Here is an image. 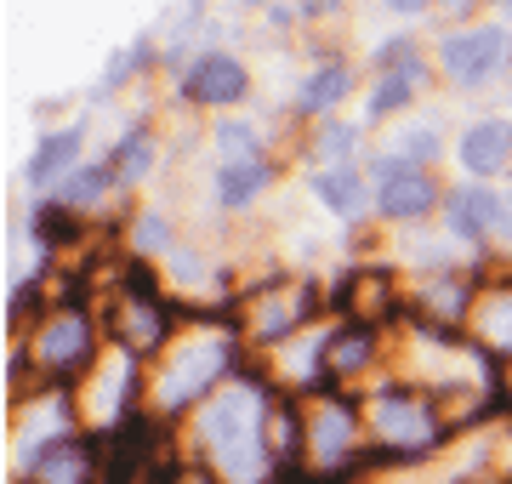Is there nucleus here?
I'll return each instance as SVG.
<instances>
[{
  "label": "nucleus",
  "instance_id": "f257e3e1",
  "mask_svg": "<svg viewBox=\"0 0 512 484\" xmlns=\"http://www.w3.org/2000/svg\"><path fill=\"white\" fill-rule=\"evenodd\" d=\"M205 439L222 456V467L234 473V484H256L262 473V439H256V393L239 388L222 405L205 410Z\"/></svg>",
  "mask_w": 512,
  "mask_h": 484
},
{
  "label": "nucleus",
  "instance_id": "f03ea898",
  "mask_svg": "<svg viewBox=\"0 0 512 484\" xmlns=\"http://www.w3.org/2000/svg\"><path fill=\"white\" fill-rule=\"evenodd\" d=\"M512 52V35L507 29H467V35H450L444 40V69L461 80V86H478L490 80Z\"/></svg>",
  "mask_w": 512,
  "mask_h": 484
},
{
  "label": "nucleus",
  "instance_id": "7ed1b4c3",
  "mask_svg": "<svg viewBox=\"0 0 512 484\" xmlns=\"http://www.w3.org/2000/svg\"><path fill=\"white\" fill-rule=\"evenodd\" d=\"M188 97L194 103H234L239 92H245V69H239L234 57H222V52H211V57H200L194 69H188Z\"/></svg>",
  "mask_w": 512,
  "mask_h": 484
},
{
  "label": "nucleus",
  "instance_id": "20e7f679",
  "mask_svg": "<svg viewBox=\"0 0 512 484\" xmlns=\"http://www.w3.org/2000/svg\"><path fill=\"white\" fill-rule=\"evenodd\" d=\"M507 154H512V126H501V120H478V126L461 137V160H467V171H478V177L501 171Z\"/></svg>",
  "mask_w": 512,
  "mask_h": 484
},
{
  "label": "nucleus",
  "instance_id": "39448f33",
  "mask_svg": "<svg viewBox=\"0 0 512 484\" xmlns=\"http://www.w3.org/2000/svg\"><path fill=\"white\" fill-rule=\"evenodd\" d=\"M427 205H433V183H427L421 171H399V177L382 183V211L387 217H421Z\"/></svg>",
  "mask_w": 512,
  "mask_h": 484
},
{
  "label": "nucleus",
  "instance_id": "423d86ee",
  "mask_svg": "<svg viewBox=\"0 0 512 484\" xmlns=\"http://www.w3.org/2000/svg\"><path fill=\"white\" fill-rule=\"evenodd\" d=\"M74 154H80V131H57V137H46V143H40V154L29 160V183L46 188L57 171L74 166Z\"/></svg>",
  "mask_w": 512,
  "mask_h": 484
},
{
  "label": "nucleus",
  "instance_id": "0eeeda50",
  "mask_svg": "<svg viewBox=\"0 0 512 484\" xmlns=\"http://www.w3.org/2000/svg\"><path fill=\"white\" fill-rule=\"evenodd\" d=\"M495 205L501 200H495L490 188H461L456 200H450V223H456V234H484V228L501 217Z\"/></svg>",
  "mask_w": 512,
  "mask_h": 484
},
{
  "label": "nucleus",
  "instance_id": "6e6552de",
  "mask_svg": "<svg viewBox=\"0 0 512 484\" xmlns=\"http://www.w3.org/2000/svg\"><path fill=\"white\" fill-rule=\"evenodd\" d=\"M376 422H382V433L399 439V445H421V439H427V410L404 405V399H382V405H376Z\"/></svg>",
  "mask_w": 512,
  "mask_h": 484
},
{
  "label": "nucleus",
  "instance_id": "1a4fd4ad",
  "mask_svg": "<svg viewBox=\"0 0 512 484\" xmlns=\"http://www.w3.org/2000/svg\"><path fill=\"white\" fill-rule=\"evenodd\" d=\"M319 200L330 205V211H342V217H353V211H359V205H365V188H359V177H353V171H325V177H319Z\"/></svg>",
  "mask_w": 512,
  "mask_h": 484
},
{
  "label": "nucleus",
  "instance_id": "9d476101",
  "mask_svg": "<svg viewBox=\"0 0 512 484\" xmlns=\"http://www.w3.org/2000/svg\"><path fill=\"white\" fill-rule=\"evenodd\" d=\"M416 80H421L416 63H399V69H387V80L376 86V92H370V114H387V109H399V103H410Z\"/></svg>",
  "mask_w": 512,
  "mask_h": 484
},
{
  "label": "nucleus",
  "instance_id": "9b49d317",
  "mask_svg": "<svg viewBox=\"0 0 512 484\" xmlns=\"http://www.w3.org/2000/svg\"><path fill=\"white\" fill-rule=\"evenodd\" d=\"M262 183H268V166H256V160L239 166V160H234V166L222 171V205H245Z\"/></svg>",
  "mask_w": 512,
  "mask_h": 484
},
{
  "label": "nucleus",
  "instance_id": "f8f14e48",
  "mask_svg": "<svg viewBox=\"0 0 512 484\" xmlns=\"http://www.w3.org/2000/svg\"><path fill=\"white\" fill-rule=\"evenodd\" d=\"M342 92H348V69H336V63H330V69H319V75L308 80V92H302V109H308V114H325Z\"/></svg>",
  "mask_w": 512,
  "mask_h": 484
},
{
  "label": "nucleus",
  "instance_id": "ddd939ff",
  "mask_svg": "<svg viewBox=\"0 0 512 484\" xmlns=\"http://www.w3.org/2000/svg\"><path fill=\"white\" fill-rule=\"evenodd\" d=\"M80 348H86V325H80L74 314H63L52 331H46V359H57V365H63V359H74Z\"/></svg>",
  "mask_w": 512,
  "mask_h": 484
},
{
  "label": "nucleus",
  "instance_id": "4468645a",
  "mask_svg": "<svg viewBox=\"0 0 512 484\" xmlns=\"http://www.w3.org/2000/svg\"><path fill=\"white\" fill-rule=\"evenodd\" d=\"M114 160H120V166H114V177H126V183H131V177H143V171L154 166V143H148V137H126Z\"/></svg>",
  "mask_w": 512,
  "mask_h": 484
},
{
  "label": "nucleus",
  "instance_id": "2eb2a0df",
  "mask_svg": "<svg viewBox=\"0 0 512 484\" xmlns=\"http://www.w3.org/2000/svg\"><path fill=\"white\" fill-rule=\"evenodd\" d=\"M109 177H114L109 166H92V171H80V177H74V183L63 188V200H69V205H86L92 194H103V188H109Z\"/></svg>",
  "mask_w": 512,
  "mask_h": 484
},
{
  "label": "nucleus",
  "instance_id": "dca6fc26",
  "mask_svg": "<svg viewBox=\"0 0 512 484\" xmlns=\"http://www.w3.org/2000/svg\"><path fill=\"white\" fill-rule=\"evenodd\" d=\"M404 154H421V160H427V154H439V131H433V126H410V131H404Z\"/></svg>",
  "mask_w": 512,
  "mask_h": 484
},
{
  "label": "nucleus",
  "instance_id": "f3484780",
  "mask_svg": "<svg viewBox=\"0 0 512 484\" xmlns=\"http://www.w3.org/2000/svg\"><path fill=\"white\" fill-rule=\"evenodd\" d=\"M353 149V131L348 126H325V154H348Z\"/></svg>",
  "mask_w": 512,
  "mask_h": 484
},
{
  "label": "nucleus",
  "instance_id": "a211bd4d",
  "mask_svg": "<svg viewBox=\"0 0 512 484\" xmlns=\"http://www.w3.org/2000/svg\"><path fill=\"white\" fill-rule=\"evenodd\" d=\"M222 149H251V131H239V126H222Z\"/></svg>",
  "mask_w": 512,
  "mask_h": 484
},
{
  "label": "nucleus",
  "instance_id": "6ab92c4d",
  "mask_svg": "<svg viewBox=\"0 0 512 484\" xmlns=\"http://www.w3.org/2000/svg\"><path fill=\"white\" fill-rule=\"evenodd\" d=\"M387 6H399V12H421L427 0H387Z\"/></svg>",
  "mask_w": 512,
  "mask_h": 484
},
{
  "label": "nucleus",
  "instance_id": "aec40b11",
  "mask_svg": "<svg viewBox=\"0 0 512 484\" xmlns=\"http://www.w3.org/2000/svg\"><path fill=\"white\" fill-rule=\"evenodd\" d=\"M507 6H512V0H507Z\"/></svg>",
  "mask_w": 512,
  "mask_h": 484
}]
</instances>
